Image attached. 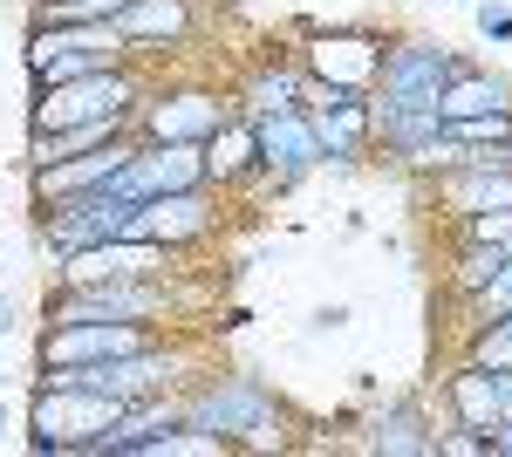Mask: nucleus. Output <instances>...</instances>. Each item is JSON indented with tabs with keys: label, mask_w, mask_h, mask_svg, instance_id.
Wrapping results in <instances>:
<instances>
[{
	"label": "nucleus",
	"mask_w": 512,
	"mask_h": 457,
	"mask_svg": "<svg viewBox=\"0 0 512 457\" xmlns=\"http://www.w3.org/2000/svg\"><path fill=\"white\" fill-rule=\"evenodd\" d=\"M185 423L226 437L233 451H267L287 444V410H280L274 382L260 369H226V376H198L185 382Z\"/></svg>",
	"instance_id": "nucleus-1"
},
{
	"label": "nucleus",
	"mask_w": 512,
	"mask_h": 457,
	"mask_svg": "<svg viewBox=\"0 0 512 457\" xmlns=\"http://www.w3.org/2000/svg\"><path fill=\"white\" fill-rule=\"evenodd\" d=\"M192 273V267H185ZM185 273H151V280H96V287H48L41 321H144V328H185L192 287Z\"/></svg>",
	"instance_id": "nucleus-2"
},
{
	"label": "nucleus",
	"mask_w": 512,
	"mask_h": 457,
	"mask_svg": "<svg viewBox=\"0 0 512 457\" xmlns=\"http://www.w3.org/2000/svg\"><path fill=\"white\" fill-rule=\"evenodd\" d=\"M151 82H158L151 62H123V69H96L55 89H28V130H69V123H103V116L130 123Z\"/></svg>",
	"instance_id": "nucleus-3"
},
{
	"label": "nucleus",
	"mask_w": 512,
	"mask_h": 457,
	"mask_svg": "<svg viewBox=\"0 0 512 457\" xmlns=\"http://www.w3.org/2000/svg\"><path fill=\"white\" fill-rule=\"evenodd\" d=\"M117 396L103 389H76V382H35V403H28V451L41 457H89L96 437L117 423Z\"/></svg>",
	"instance_id": "nucleus-4"
},
{
	"label": "nucleus",
	"mask_w": 512,
	"mask_h": 457,
	"mask_svg": "<svg viewBox=\"0 0 512 457\" xmlns=\"http://www.w3.org/2000/svg\"><path fill=\"white\" fill-rule=\"evenodd\" d=\"M137 62L130 41L117 35V21H89V28H28L21 41V69H28V89H55V82L96 76V69H123Z\"/></svg>",
	"instance_id": "nucleus-5"
},
{
	"label": "nucleus",
	"mask_w": 512,
	"mask_h": 457,
	"mask_svg": "<svg viewBox=\"0 0 512 457\" xmlns=\"http://www.w3.org/2000/svg\"><path fill=\"white\" fill-rule=\"evenodd\" d=\"M294 35H301V69L315 89H355V96H369L376 89V62H383V28H369V21H342V28H321V21H294Z\"/></svg>",
	"instance_id": "nucleus-6"
},
{
	"label": "nucleus",
	"mask_w": 512,
	"mask_h": 457,
	"mask_svg": "<svg viewBox=\"0 0 512 457\" xmlns=\"http://www.w3.org/2000/svg\"><path fill=\"white\" fill-rule=\"evenodd\" d=\"M226 116H233V96H226V89H212V82H164L158 76L151 89H144L130 130H137V144H205Z\"/></svg>",
	"instance_id": "nucleus-7"
},
{
	"label": "nucleus",
	"mask_w": 512,
	"mask_h": 457,
	"mask_svg": "<svg viewBox=\"0 0 512 457\" xmlns=\"http://www.w3.org/2000/svg\"><path fill=\"white\" fill-rule=\"evenodd\" d=\"M219 226H226V191L192 185V191H164V198L130 205L123 239H158V246L198 253V246H212V239H219Z\"/></svg>",
	"instance_id": "nucleus-8"
},
{
	"label": "nucleus",
	"mask_w": 512,
	"mask_h": 457,
	"mask_svg": "<svg viewBox=\"0 0 512 457\" xmlns=\"http://www.w3.org/2000/svg\"><path fill=\"white\" fill-rule=\"evenodd\" d=\"M458 69H465V55L444 48L437 35H390V41H383V62H376V96L437 110L444 82L458 76Z\"/></svg>",
	"instance_id": "nucleus-9"
},
{
	"label": "nucleus",
	"mask_w": 512,
	"mask_h": 457,
	"mask_svg": "<svg viewBox=\"0 0 512 457\" xmlns=\"http://www.w3.org/2000/svg\"><path fill=\"white\" fill-rule=\"evenodd\" d=\"M158 335H164V328H144V321H41L35 369H89V362H117V355L151 348Z\"/></svg>",
	"instance_id": "nucleus-10"
},
{
	"label": "nucleus",
	"mask_w": 512,
	"mask_h": 457,
	"mask_svg": "<svg viewBox=\"0 0 512 457\" xmlns=\"http://www.w3.org/2000/svg\"><path fill=\"white\" fill-rule=\"evenodd\" d=\"M192 253L158 246V239H96L69 253L62 267L48 273V287H96V280H151V273H185Z\"/></svg>",
	"instance_id": "nucleus-11"
},
{
	"label": "nucleus",
	"mask_w": 512,
	"mask_h": 457,
	"mask_svg": "<svg viewBox=\"0 0 512 457\" xmlns=\"http://www.w3.org/2000/svg\"><path fill=\"white\" fill-rule=\"evenodd\" d=\"M253 130H260V171H253V185L246 191H294L301 178H315L321 171V144H315V123L308 110H280V116H253Z\"/></svg>",
	"instance_id": "nucleus-12"
},
{
	"label": "nucleus",
	"mask_w": 512,
	"mask_h": 457,
	"mask_svg": "<svg viewBox=\"0 0 512 457\" xmlns=\"http://www.w3.org/2000/svg\"><path fill=\"white\" fill-rule=\"evenodd\" d=\"M424 185H431V198L444 205V219L499 212V205H512V144H499V151H465V164L437 171Z\"/></svg>",
	"instance_id": "nucleus-13"
},
{
	"label": "nucleus",
	"mask_w": 512,
	"mask_h": 457,
	"mask_svg": "<svg viewBox=\"0 0 512 457\" xmlns=\"http://www.w3.org/2000/svg\"><path fill=\"white\" fill-rule=\"evenodd\" d=\"M308 123H315V144H321V171H355L369 157V96L308 82Z\"/></svg>",
	"instance_id": "nucleus-14"
},
{
	"label": "nucleus",
	"mask_w": 512,
	"mask_h": 457,
	"mask_svg": "<svg viewBox=\"0 0 512 457\" xmlns=\"http://www.w3.org/2000/svg\"><path fill=\"white\" fill-rule=\"evenodd\" d=\"M137 151V130H123L110 144L82 157H62V164H28V205H62V198H82V191H103Z\"/></svg>",
	"instance_id": "nucleus-15"
},
{
	"label": "nucleus",
	"mask_w": 512,
	"mask_h": 457,
	"mask_svg": "<svg viewBox=\"0 0 512 457\" xmlns=\"http://www.w3.org/2000/svg\"><path fill=\"white\" fill-rule=\"evenodd\" d=\"M205 185V144H137L130 164H123L110 191L144 205V198H164V191H192Z\"/></svg>",
	"instance_id": "nucleus-16"
},
{
	"label": "nucleus",
	"mask_w": 512,
	"mask_h": 457,
	"mask_svg": "<svg viewBox=\"0 0 512 457\" xmlns=\"http://www.w3.org/2000/svg\"><path fill=\"white\" fill-rule=\"evenodd\" d=\"M117 35L130 41V55L137 62H151V55H171V48H185L198 35V7L192 0H130L117 14Z\"/></svg>",
	"instance_id": "nucleus-17"
},
{
	"label": "nucleus",
	"mask_w": 512,
	"mask_h": 457,
	"mask_svg": "<svg viewBox=\"0 0 512 457\" xmlns=\"http://www.w3.org/2000/svg\"><path fill=\"white\" fill-rule=\"evenodd\" d=\"M233 103L246 116H280V110H308V69H301V55L294 48H274V55H260L246 82L233 89Z\"/></svg>",
	"instance_id": "nucleus-18"
},
{
	"label": "nucleus",
	"mask_w": 512,
	"mask_h": 457,
	"mask_svg": "<svg viewBox=\"0 0 512 457\" xmlns=\"http://www.w3.org/2000/svg\"><path fill=\"white\" fill-rule=\"evenodd\" d=\"M253 171H260V130H253V116L233 103V116L205 137V185L212 191H246Z\"/></svg>",
	"instance_id": "nucleus-19"
},
{
	"label": "nucleus",
	"mask_w": 512,
	"mask_h": 457,
	"mask_svg": "<svg viewBox=\"0 0 512 457\" xmlns=\"http://www.w3.org/2000/svg\"><path fill=\"white\" fill-rule=\"evenodd\" d=\"M362 451L376 457H437V423L424 417V403H383L376 417L362 423Z\"/></svg>",
	"instance_id": "nucleus-20"
},
{
	"label": "nucleus",
	"mask_w": 512,
	"mask_h": 457,
	"mask_svg": "<svg viewBox=\"0 0 512 457\" xmlns=\"http://www.w3.org/2000/svg\"><path fill=\"white\" fill-rule=\"evenodd\" d=\"M444 410H451V423H472V430H492L499 423V382H492V369H478V362H451L444 369Z\"/></svg>",
	"instance_id": "nucleus-21"
},
{
	"label": "nucleus",
	"mask_w": 512,
	"mask_h": 457,
	"mask_svg": "<svg viewBox=\"0 0 512 457\" xmlns=\"http://www.w3.org/2000/svg\"><path fill=\"white\" fill-rule=\"evenodd\" d=\"M492 110H512V76H499V69H472V62L444 82V96H437V116H444V123L492 116Z\"/></svg>",
	"instance_id": "nucleus-22"
},
{
	"label": "nucleus",
	"mask_w": 512,
	"mask_h": 457,
	"mask_svg": "<svg viewBox=\"0 0 512 457\" xmlns=\"http://www.w3.org/2000/svg\"><path fill=\"white\" fill-rule=\"evenodd\" d=\"M130 123L123 116H103V123H69V130H28V144H21V171L28 164H62V157H82L96 151V144H110V137H123Z\"/></svg>",
	"instance_id": "nucleus-23"
},
{
	"label": "nucleus",
	"mask_w": 512,
	"mask_h": 457,
	"mask_svg": "<svg viewBox=\"0 0 512 457\" xmlns=\"http://www.w3.org/2000/svg\"><path fill=\"white\" fill-rule=\"evenodd\" d=\"M506 253H512V246H478V239H451V294L465 301L472 287H485L492 273L506 267Z\"/></svg>",
	"instance_id": "nucleus-24"
},
{
	"label": "nucleus",
	"mask_w": 512,
	"mask_h": 457,
	"mask_svg": "<svg viewBox=\"0 0 512 457\" xmlns=\"http://www.w3.org/2000/svg\"><path fill=\"white\" fill-rule=\"evenodd\" d=\"M465 362H478V369H512V314H499V321H485V328L465 335Z\"/></svg>",
	"instance_id": "nucleus-25"
},
{
	"label": "nucleus",
	"mask_w": 512,
	"mask_h": 457,
	"mask_svg": "<svg viewBox=\"0 0 512 457\" xmlns=\"http://www.w3.org/2000/svg\"><path fill=\"white\" fill-rule=\"evenodd\" d=\"M465 151H499L512 144V110H492V116H465V123H444Z\"/></svg>",
	"instance_id": "nucleus-26"
},
{
	"label": "nucleus",
	"mask_w": 512,
	"mask_h": 457,
	"mask_svg": "<svg viewBox=\"0 0 512 457\" xmlns=\"http://www.w3.org/2000/svg\"><path fill=\"white\" fill-rule=\"evenodd\" d=\"M451 239H478V246H512V205H499V212H472V219H451Z\"/></svg>",
	"instance_id": "nucleus-27"
},
{
	"label": "nucleus",
	"mask_w": 512,
	"mask_h": 457,
	"mask_svg": "<svg viewBox=\"0 0 512 457\" xmlns=\"http://www.w3.org/2000/svg\"><path fill=\"white\" fill-rule=\"evenodd\" d=\"M472 28L485 48H512V7L506 0H472Z\"/></svg>",
	"instance_id": "nucleus-28"
},
{
	"label": "nucleus",
	"mask_w": 512,
	"mask_h": 457,
	"mask_svg": "<svg viewBox=\"0 0 512 457\" xmlns=\"http://www.w3.org/2000/svg\"><path fill=\"white\" fill-rule=\"evenodd\" d=\"M437 457H492V437L472 423H451V430H437Z\"/></svg>",
	"instance_id": "nucleus-29"
},
{
	"label": "nucleus",
	"mask_w": 512,
	"mask_h": 457,
	"mask_svg": "<svg viewBox=\"0 0 512 457\" xmlns=\"http://www.w3.org/2000/svg\"><path fill=\"white\" fill-rule=\"evenodd\" d=\"M335 328H349V307L335 301V307H315L308 314V335H335Z\"/></svg>",
	"instance_id": "nucleus-30"
},
{
	"label": "nucleus",
	"mask_w": 512,
	"mask_h": 457,
	"mask_svg": "<svg viewBox=\"0 0 512 457\" xmlns=\"http://www.w3.org/2000/svg\"><path fill=\"white\" fill-rule=\"evenodd\" d=\"M485 437H492V457H512V417H499Z\"/></svg>",
	"instance_id": "nucleus-31"
},
{
	"label": "nucleus",
	"mask_w": 512,
	"mask_h": 457,
	"mask_svg": "<svg viewBox=\"0 0 512 457\" xmlns=\"http://www.w3.org/2000/svg\"><path fill=\"white\" fill-rule=\"evenodd\" d=\"M14 328H21V307H14V294H0V342H7Z\"/></svg>",
	"instance_id": "nucleus-32"
},
{
	"label": "nucleus",
	"mask_w": 512,
	"mask_h": 457,
	"mask_svg": "<svg viewBox=\"0 0 512 457\" xmlns=\"http://www.w3.org/2000/svg\"><path fill=\"white\" fill-rule=\"evenodd\" d=\"M451 7H472V0H451Z\"/></svg>",
	"instance_id": "nucleus-33"
}]
</instances>
